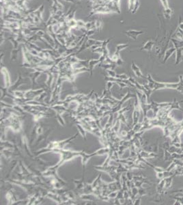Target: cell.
Here are the masks:
<instances>
[{
	"mask_svg": "<svg viewBox=\"0 0 183 205\" xmlns=\"http://www.w3.org/2000/svg\"><path fill=\"white\" fill-rule=\"evenodd\" d=\"M148 80V85L149 88L152 91H157L159 90H163V89H175L178 86V83H166V82H159L155 81L152 77L151 75L148 74L146 77Z\"/></svg>",
	"mask_w": 183,
	"mask_h": 205,
	"instance_id": "cell-1",
	"label": "cell"
},
{
	"mask_svg": "<svg viewBox=\"0 0 183 205\" xmlns=\"http://www.w3.org/2000/svg\"><path fill=\"white\" fill-rule=\"evenodd\" d=\"M164 153L165 161H171V160L173 161L174 159H180L183 158V154H178V153H170L166 149H165Z\"/></svg>",
	"mask_w": 183,
	"mask_h": 205,
	"instance_id": "cell-2",
	"label": "cell"
},
{
	"mask_svg": "<svg viewBox=\"0 0 183 205\" xmlns=\"http://www.w3.org/2000/svg\"><path fill=\"white\" fill-rule=\"evenodd\" d=\"M131 69H132L133 71L134 72L135 75L137 76V77L141 78V79H143V78H145L144 76H143V75L142 74V73H141V71L140 70V69H139V67H138V66L136 65V64L134 62H132Z\"/></svg>",
	"mask_w": 183,
	"mask_h": 205,
	"instance_id": "cell-3",
	"label": "cell"
},
{
	"mask_svg": "<svg viewBox=\"0 0 183 205\" xmlns=\"http://www.w3.org/2000/svg\"><path fill=\"white\" fill-rule=\"evenodd\" d=\"M176 62H175V65H180L182 60V56H183V47L178 48V49H176Z\"/></svg>",
	"mask_w": 183,
	"mask_h": 205,
	"instance_id": "cell-4",
	"label": "cell"
},
{
	"mask_svg": "<svg viewBox=\"0 0 183 205\" xmlns=\"http://www.w3.org/2000/svg\"><path fill=\"white\" fill-rule=\"evenodd\" d=\"M143 32L142 31H137V30H129V31L126 32V34L129 37H130L131 38L133 39V40H136L137 37L139 35L142 34Z\"/></svg>",
	"mask_w": 183,
	"mask_h": 205,
	"instance_id": "cell-5",
	"label": "cell"
},
{
	"mask_svg": "<svg viewBox=\"0 0 183 205\" xmlns=\"http://www.w3.org/2000/svg\"><path fill=\"white\" fill-rule=\"evenodd\" d=\"M176 49L174 47L170 48L169 49H167L166 52H165V56H164V58H163V63L164 64L166 63V62L168 61V59L173 55V53L176 52Z\"/></svg>",
	"mask_w": 183,
	"mask_h": 205,
	"instance_id": "cell-6",
	"label": "cell"
},
{
	"mask_svg": "<svg viewBox=\"0 0 183 205\" xmlns=\"http://www.w3.org/2000/svg\"><path fill=\"white\" fill-rule=\"evenodd\" d=\"M1 71H2L3 75L5 77V81H6V87L7 88H10V75H9V73L8 72V70L6 69V68H2V69H1Z\"/></svg>",
	"mask_w": 183,
	"mask_h": 205,
	"instance_id": "cell-7",
	"label": "cell"
},
{
	"mask_svg": "<svg viewBox=\"0 0 183 205\" xmlns=\"http://www.w3.org/2000/svg\"><path fill=\"white\" fill-rule=\"evenodd\" d=\"M138 155L139 157H141V158H144V159H149V158H153L156 157L157 156V155H156L155 153H148L146 152V151H140Z\"/></svg>",
	"mask_w": 183,
	"mask_h": 205,
	"instance_id": "cell-8",
	"label": "cell"
},
{
	"mask_svg": "<svg viewBox=\"0 0 183 205\" xmlns=\"http://www.w3.org/2000/svg\"><path fill=\"white\" fill-rule=\"evenodd\" d=\"M170 40L172 42V43L174 44V47L176 49L183 47V40H179V39L175 38H170Z\"/></svg>",
	"mask_w": 183,
	"mask_h": 205,
	"instance_id": "cell-9",
	"label": "cell"
},
{
	"mask_svg": "<svg viewBox=\"0 0 183 205\" xmlns=\"http://www.w3.org/2000/svg\"><path fill=\"white\" fill-rule=\"evenodd\" d=\"M154 45H155V42L152 40H148V42H146V43L144 44V46H143L141 48L142 50H146V51H150L153 48Z\"/></svg>",
	"mask_w": 183,
	"mask_h": 205,
	"instance_id": "cell-10",
	"label": "cell"
},
{
	"mask_svg": "<svg viewBox=\"0 0 183 205\" xmlns=\"http://www.w3.org/2000/svg\"><path fill=\"white\" fill-rule=\"evenodd\" d=\"M174 37H175V38L183 40V30H182L181 28H180L178 26L174 34Z\"/></svg>",
	"mask_w": 183,
	"mask_h": 205,
	"instance_id": "cell-11",
	"label": "cell"
},
{
	"mask_svg": "<svg viewBox=\"0 0 183 205\" xmlns=\"http://www.w3.org/2000/svg\"><path fill=\"white\" fill-rule=\"evenodd\" d=\"M40 75V73L38 71H37V72L32 73L30 75V77L32 81V87L34 86V84L36 83V82H35L36 79H37L38 77Z\"/></svg>",
	"mask_w": 183,
	"mask_h": 205,
	"instance_id": "cell-12",
	"label": "cell"
},
{
	"mask_svg": "<svg viewBox=\"0 0 183 205\" xmlns=\"http://www.w3.org/2000/svg\"><path fill=\"white\" fill-rule=\"evenodd\" d=\"M178 86L176 88L178 92H180L181 94H183V75H179V82H178Z\"/></svg>",
	"mask_w": 183,
	"mask_h": 205,
	"instance_id": "cell-13",
	"label": "cell"
},
{
	"mask_svg": "<svg viewBox=\"0 0 183 205\" xmlns=\"http://www.w3.org/2000/svg\"><path fill=\"white\" fill-rule=\"evenodd\" d=\"M77 129H79V131L81 134L82 136H83V138H84V139L86 140V138H85L86 130L83 128V126L80 125V124H77Z\"/></svg>",
	"mask_w": 183,
	"mask_h": 205,
	"instance_id": "cell-14",
	"label": "cell"
},
{
	"mask_svg": "<svg viewBox=\"0 0 183 205\" xmlns=\"http://www.w3.org/2000/svg\"><path fill=\"white\" fill-rule=\"evenodd\" d=\"M172 14V10L171 8H167L165 9L164 10V16L166 17V19H171V16Z\"/></svg>",
	"mask_w": 183,
	"mask_h": 205,
	"instance_id": "cell-15",
	"label": "cell"
},
{
	"mask_svg": "<svg viewBox=\"0 0 183 205\" xmlns=\"http://www.w3.org/2000/svg\"><path fill=\"white\" fill-rule=\"evenodd\" d=\"M174 199H175V203L174 205L179 204V205H183V196H175L172 197Z\"/></svg>",
	"mask_w": 183,
	"mask_h": 205,
	"instance_id": "cell-16",
	"label": "cell"
},
{
	"mask_svg": "<svg viewBox=\"0 0 183 205\" xmlns=\"http://www.w3.org/2000/svg\"><path fill=\"white\" fill-rule=\"evenodd\" d=\"M128 44H120L117 45V47H116V53H120V51H121V50H122L124 49H125V48L128 47Z\"/></svg>",
	"mask_w": 183,
	"mask_h": 205,
	"instance_id": "cell-17",
	"label": "cell"
},
{
	"mask_svg": "<svg viewBox=\"0 0 183 205\" xmlns=\"http://www.w3.org/2000/svg\"><path fill=\"white\" fill-rule=\"evenodd\" d=\"M56 117H57V120H58L59 122H60V124L64 126V124H65V122H64L63 118H62V116H61V114H58V113H57Z\"/></svg>",
	"mask_w": 183,
	"mask_h": 205,
	"instance_id": "cell-18",
	"label": "cell"
},
{
	"mask_svg": "<svg viewBox=\"0 0 183 205\" xmlns=\"http://www.w3.org/2000/svg\"><path fill=\"white\" fill-rule=\"evenodd\" d=\"M161 2L163 4L164 9L169 8V3H168V0H161Z\"/></svg>",
	"mask_w": 183,
	"mask_h": 205,
	"instance_id": "cell-19",
	"label": "cell"
},
{
	"mask_svg": "<svg viewBox=\"0 0 183 205\" xmlns=\"http://www.w3.org/2000/svg\"><path fill=\"white\" fill-rule=\"evenodd\" d=\"M178 27L180 28H181V29L183 30V21H181V19H180V17L179 18V24H178Z\"/></svg>",
	"mask_w": 183,
	"mask_h": 205,
	"instance_id": "cell-20",
	"label": "cell"
},
{
	"mask_svg": "<svg viewBox=\"0 0 183 205\" xmlns=\"http://www.w3.org/2000/svg\"><path fill=\"white\" fill-rule=\"evenodd\" d=\"M141 196H139V198H137V200H136L135 201H134L133 204H140V202H141Z\"/></svg>",
	"mask_w": 183,
	"mask_h": 205,
	"instance_id": "cell-21",
	"label": "cell"
}]
</instances>
